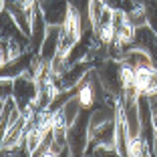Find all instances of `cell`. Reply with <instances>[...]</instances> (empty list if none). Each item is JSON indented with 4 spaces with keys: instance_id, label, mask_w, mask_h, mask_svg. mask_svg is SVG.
<instances>
[{
    "instance_id": "1",
    "label": "cell",
    "mask_w": 157,
    "mask_h": 157,
    "mask_svg": "<svg viewBox=\"0 0 157 157\" xmlns=\"http://www.w3.org/2000/svg\"><path fill=\"white\" fill-rule=\"evenodd\" d=\"M67 141H69L71 155H85L91 141V109L85 107L71 127H67Z\"/></svg>"
},
{
    "instance_id": "2",
    "label": "cell",
    "mask_w": 157,
    "mask_h": 157,
    "mask_svg": "<svg viewBox=\"0 0 157 157\" xmlns=\"http://www.w3.org/2000/svg\"><path fill=\"white\" fill-rule=\"evenodd\" d=\"M121 65L119 59H105L101 65L95 67V71L99 73V78H101V83L105 85V89L109 93H113L117 99L123 97V78H121Z\"/></svg>"
},
{
    "instance_id": "3",
    "label": "cell",
    "mask_w": 157,
    "mask_h": 157,
    "mask_svg": "<svg viewBox=\"0 0 157 157\" xmlns=\"http://www.w3.org/2000/svg\"><path fill=\"white\" fill-rule=\"evenodd\" d=\"M38 95V81L30 73H22L14 78V101L20 111H30Z\"/></svg>"
},
{
    "instance_id": "4",
    "label": "cell",
    "mask_w": 157,
    "mask_h": 157,
    "mask_svg": "<svg viewBox=\"0 0 157 157\" xmlns=\"http://www.w3.org/2000/svg\"><path fill=\"white\" fill-rule=\"evenodd\" d=\"M28 121H30V111H22L18 119L8 125V129L2 133V155L8 149H12L14 145L24 141V135L28 131Z\"/></svg>"
},
{
    "instance_id": "5",
    "label": "cell",
    "mask_w": 157,
    "mask_h": 157,
    "mask_svg": "<svg viewBox=\"0 0 157 157\" xmlns=\"http://www.w3.org/2000/svg\"><path fill=\"white\" fill-rule=\"evenodd\" d=\"M48 26H51V24L44 18V14H42V10H40V4L36 2V4L33 6V28H30V34H28V38H30V51L36 52V55H38L42 42H44V38H46Z\"/></svg>"
},
{
    "instance_id": "6",
    "label": "cell",
    "mask_w": 157,
    "mask_h": 157,
    "mask_svg": "<svg viewBox=\"0 0 157 157\" xmlns=\"http://www.w3.org/2000/svg\"><path fill=\"white\" fill-rule=\"evenodd\" d=\"M83 103L78 97H73L60 107L56 113H52V127H71L75 121L78 119V115L83 113Z\"/></svg>"
},
{
    "instance_id": "7",
    "label": "cell",
    "mask_w": 157,
    "mask_h": 157,
    "mask_svg": "<svg viewBox=\"0 0 157 157\" xmlns=\"http://www.w3.org/2000/svg\"><path fill=\"white\" fill-rule=\"evenodd\" d=\"M133 46H135V48L145 51L153 59V63H155V67H157V33L149 26V24H143V26L135 28Z\"/></svg>"
},
{
    "instance_id": "8",
    "label": "cell",
    "mask_w": 157,
    "mask_h": 157,
    "mask_svg": "<svg viewBox=\"0 0 157 157\" xmlns=\"http://www.w3.org/2000/svg\"><path fill=\"white\" fill-rule=\"evenodd\" d=\"M48 24H63L71 10V0H38Z\"/></svg>"
},
{
    "instance_id": "9",
    "label": "cell",
    "mask_w": 157,
    "mask_h": 157,
    "mask_svg": "<svg viewBox=\"0 0 157 157\" xmlns=\"http://www.w3.org/2000/svg\"><path fill=\"white\" fill-rule=\"evenodd\" d=\"M34 59H36V52H33L30 48H28V51H24L22 55L14 56L12 60H8V63H4V65H2V77H10V78L20 77L22 73H26V71L33 67Z\"/></svg>"
},
{
    "instance_id": "10",
    "label": "cell",
    "mask_w": 157,
    "mask_h": 157,
    "mask_svg": "<svg viewBox=\"0 0 157 157\" xmlns=\"http://www.w3.org/2000/svg\"><path fill=\"white\" fill-rule=\"evenodd\" d=\"M59 48H60V24H51L44 42H42L40 51H38V56L44 63H51L59 55Z\"/></svg>"
},
{
    "instance_id": "11",
    "label": "cell",
    "mask_w": 157,
    "mask_h": 157,
    "mask_svg": "<svg viewBox=\"0 0 157 157\" xmlns=\"http://www.w3.org/2000/svg\"><path fill=\"white\" fill-rule=\"evenodd\" d=\"M137 89L141 95H149V97H155L157 95V67H145V69L137 71Z\"/></svg>"
},
{
    "instance_id": "12",
    "label": "cell",
    "mask_w": 157,
    "mask_h": 157,
    "mask_svg": "<svg viewBox=\"0 0 157 157\" xmlns=\"http://www.w3.org/2000/svg\"><path fill=\"white\" fill-rule=\"evenodd\" d=\"M121 63H123V65H127V67H131V69H135V71L155 65V63H153V59L147 55V52L141 51V48H135V46H131L129 51L121 56Z\"/></svg>"
},
{
    "instance_id": "13",
    "label": "cell",
    "mask_w": 157,
    "mask_h": 157,
    "mask_svg": "<svg viewBox=\"0 0 157 157\" xmlns=\"http://www.w3.org/2000/svg\"><path fill=\"white\" fill-rule=\"evenodd\" d=\"M20 113L22 111L18 109L14 97L4 99V101H2V113H0V133H4V131L8 129V125L14 123V121L20 117Z\"/></svg>"
},
{
    "instance_id": "14",
    "label": "cell",
    "mask_w": 157,
    "mask_h": 157,
    "mask_svg": "<svg viewBox=\"0 0 157 157\" xmlns=\"http://www.w3.org/2000/svg\"><path fill=\"white\" fill-rule=\"evenodd\" d=\"M24 51H28V48L24 44H20L18 40H12V38H2V42H0V63L4 65V63L12 60L14 56L22 55Z\"/></svg>"
},
{
    "instance_id": "15",
    "label": "cell",
    "mask_w": 157,
    "mask_h": 157,
    "mask_svg": "<svg viewBox=\"0 0 157 157\" xmlns=\"http://www.w3.org/2000/svg\"><path fill=\"white\" fill-rule=\"evenodd\" d=\"M127 155H153V149L149 147V143L145 141L141 135H137V137H131L129 143H127Z\"/></svg>"
},
{
    "instance_id": "16",
    "label": "cell",
    "mask_w": 157,
    "mask_h": 157,
    "mask_svg": "<svg viewBox=\"0 0 157 157\" xmlns=\"http://www.w3.org/2000/svg\"><path fill=\"white\" fill-rule=\"evenodd\" d=\"M127 18H129V22L133 24L135 28L143 26V24H147V12H145V8L141 4H137L131 12H127Z\"/></svg>"
},
{
    "instance_id": "17",
    "label": "cell",
    "mask_w": 157,
    "mask_h": 157,
    "mask_svg": "<svg viewBox=\"0 0 157 157\" xmlns=\"http://www.w3.org/2000/svg\"><path fill=\"white\" fill-rule=\"evenodd\" d=\"M14 97V78L2 77L0 78V101Z\"/></svg>"
},
{
    "instance_id": "18",
    "label": "cell",
    "mask_w": 157,
    "mask_h": 157,
    "mask_svg": "<svg viewBox=\"0 0 157 157\" xmlns=\"http://www.w3.org/2000/svg\"><path fill=\"white\" fill-rule=\"evenodd\" d=\"M105 2H107V6H111L113 10H119V12H125V14L131 12V10L137 6L133 0H105Z\"/></svg>"
},
{
    "instance_id": "19",
    "label": "cell",
    "mask_w": 157,
    "mask_h": 157,
    "mask_svg": "<svg viewBox=\"0 0 157 157\" xmlns=\"http://www.w3.org/2000/svg\"><path fill=\"white\" fill-rule=\"evenodd\" d=\"M89 4H91V0H71V6L77 8L78 12L83 14L85 22H91V20H89Z\"/></svg>"
},
{
    "instance_id": "20",
    "label": "cell",
    "mask_w": 157,
    "mask_h": 157,
    "mask_svg": "<svg viewBox=\"0 0 157 157\" xmlns=\"http://www.w3.org/2000/svg\"><path fill=\"white\" fill-rule=\"evenodd\" d=\"M153 99V103H155V105H157V95H155V97H151Z\"/></svg>"
}]
</instances>
